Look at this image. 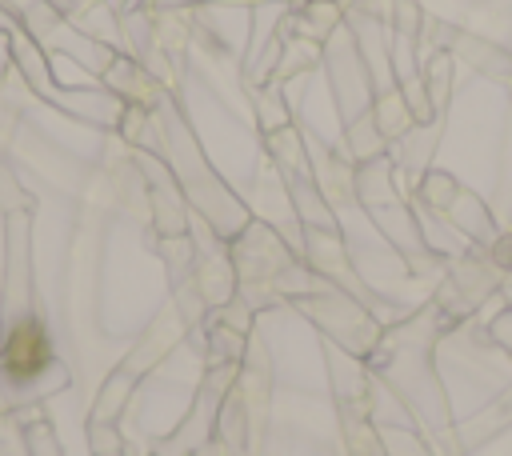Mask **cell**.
<instances>
[{
	"instance_id": "1",
	"label": "cell",
	"mask_w": 512,
	"mask_h": 456,
	"mask_svg": "<svg viewBox=\"0 0 512 456\" xmlns=\"http://www.w3.org/2000/svg\"><path fill=\"white\" fill-rule=\"evenodd\" d=\"M0 364H4V372H8L12 380H20V384L32 380V376H40L44 364H48L44 328H40L36 320H20V324L12 328V336H8V344H4Z\"/></svg>"
}]
</instances>
